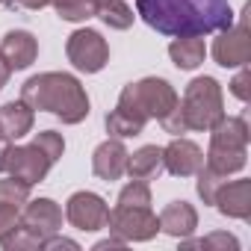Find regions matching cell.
<instances>
[{
	"mask_svg": "<svg viewBox=\"0 0 251 251\" xmlns=\"http://www.w3.org/2000/svg\"><path fill=\"white\" fill-rule=\"evenodd\" d=\"M9 74H12V68L6 65V59H3V53H0V89L6 86V80H9Z\"/></svg>",
	"mask_w": 251,
	"mask_h": 251,
	"instance_id": "35",
	"label": "cell"
},
{
	"mask_svg": "<svg viewBox=\"0 0 251 251\" xmlns=\"http://www.w3.org/2000/svg\"><path fill=\"white\" fill-rule=\"evenodd\" d=\"M95 18H100L109 30H127L133 24V9L124 0H112V3L95 9Z\"/></svg>",
	"mask_w": 251,
	"mask_h": 251,
	"instance_id": "22",
	"label": "cell"
},
{
	"mask_svg": "<svg viewBox=\"0 0 251 251\" xmlns=\"http://www.w3.org/2000/svg\"><path fill=\"white\" fill-rule=\"evenodd\" d=\"M180 115L186 121V130H210L225 115L222 86L213 77H195L180 100Z\"/></svg>",
	"mask_w": 251,
	"mask_h": 251,
	"instance_id": "4",
	"label": "cell"
},
{
	"mask_svg": "<svg viewBox=\"0 0 251 251\" xmlns=\"http://www.w3.org/2000/svg\"><path fill=\"white\" fill-rule=\"evenodd\" d=\"M106 227L121 236L124 242H148L160 230V219L151 213V207H115L109 210Z\"/></svg>",
	"mask_w": 251,
	"mask_h": 251,
	"instance_id": "6",
	"label": "cell"
},
{
	"mask_svg": "<svg viewBox=\"0 0 251 251\" xmlns=\"http://www.w3.org/2000/svg\"><path fill=\"white\" fill-rule=\"evenodd\" d=\"M0 245H3L6 251H36V248H42V239L30 227H24L18 222L15 227H9L3 236H0Z\"/></svg>",
	"mask_w": 251,
	"mask_h": 251,
	"instance_id": "23",
	"label": "cell"
},
{
	"mask_svg": "<svg viewBox=\"0 0 251 251\" xmlns=\"http://www.w3.org/2000/svg\"><path fill=\"white\" fill-rule=\"evenodd\" d=\"M248 15H251V3H245L239 24L219 30V39L213 42V59L222 68H242L251 59V33H248Z\"/></svg>",
	"mask_w": 251,
	"mask_h": 251,
	"instance_id": "5",
	"label": "cell"
},
{
	"mask_svg": "<svg viewBox=\"0 0 251 251\" xmlns=\"http://www.w3.org/2000/svg\"><path fill=\"white\" fill-rule=\"evenodd\" d=\"M177 100H180L177 92L163 77H145L139 83L124 86L121 95H118V106L142 124H148L151 118L160 121L163 115H169L177 106Z\"/></svg>",
	"mask_w": 251,
	"mask_h": 251,
	"instance_id": "3",
	"label": "cell"
},
{
	"mask_svg": "<svg viewBox=\"0 0 251 251\" xmlns=\"http://www.w3.org/2000/svg\"><path fill=\"white\" fill-rule=\"evenodd\" d=\"M213 207L227 216V219H251V180H233V183H222V189L216 192Z\"/></svg>",
	"mask_w": 251,
	"mask_h": 251,
	"instance_id": "14",
	"label": "cell"
},
{
	"mask_svg": "<svg viewBox=\"0 0 251 251\" xmlns=\"http://www.w3.org/2000/svg\"><path fill=\"white\" fill-rule=\"evenodd\" d=\"M9 139L6 136H0V172H3V166H6V151H9Z\"/></svg>",
	"mask_w": 251,
	"mask_h": 251,
	"instance_id": "36",
	"label": "cell"
},
{
	"mask_svg": "<svg viewBox=\"0 0 251 251\" xmlns=\"http://www.w3.org/2000/svg\"><path fill=\"white\" fill-rule=\"evenodd\" d=\"M65 216H68V222H71L77 230L92 233V230L106 227V222H109V207H106V201H103L100 195H95V192H74V195L68 198Z\"/></svg>",
	"mask_w": 251,
	"mask_h": 251,
	"instance_id": "9",
	"label": "cell"
},
{
	"mask_svg": "<svg viewBox=\"0 0 251 251\" xmlns=\"http://www.w3.org/2000/svg\"><path fill=\"white\" fill-rule=\"evenodd\" d=\"M118 204L121 207H151V189L145 180H133L118 192Z\"/></svg>",
	"mask_w": 251,
	"mask_h": 251,
	"instance_id": "26",
	"label": "cell"
},
{
	"mask_svg": "<svg viewBox=\"0 0 251 251\" xmlns=\"http://www.w3.org/2000/svg\"><path fill=\"white\" fill-rule=\"evenodd\" d=\"M201 166H204V151L183 136L172 139L163 148V169L175 177H192Z\"/></svg>",
	"mask_w": 251,
	"mask_h": 251,
	"instance_id": "11",
	"label": "cell"
},
{
	"mask_svg": "<svg viewBox=\"0 0 251 251\" xmlns=\"http://www.w3.org/2000/svg\"><path fill=\"white\" fill-rule=\"evenodd\" d=\"M21 100L30 103L33 109H45L62 124H80L89 115V95L80 86L77 77L62 74V71H45L30 77L21 86Z\"/></svg>",
	"mask_w": 251,
	"mask_h": 251,
	"instance_id": "2",
	"label": "cell"
},
{
	"mask_svg": "<svg viewBox=\"0 0 251 251\" xmlns=\"http://www.w3.org/2000/svg\"><path fill=\"white\" fill-rule=\"evenodd\" d=\"M169 56L180 71H192V68H198L204 62L207 48H204L201 36H180V39H175L169 45Z\"/></svg>",
	"mask_w": 251,
	"mask_h": 251,
	"instance_id": "19",
	"label": "cell"
},
{
	"mask_svg": "<svg viewBox=\"0 0 251 251\" xmlns=\"http://www.w3.org/2000/svg\"><path fill=\"white\" fill-rule=\"evenodd\" d=\"M86 3H89L92 9H100V6H106V3H112V0H86Z\"/></svg>",
	"mask_w": 251,
	"mask_h": 251,
	"instance_id": "37",
	"label": "cell"
},
{
	"mask_svg": "<svg viewBox=\"0 0 251 251\" xmlns=\"http://www.w3.org/2000/svg\"><path fill=\"white\" fill-rule=\"evenodd\" d=\"M127 172L133 180H151V177H160L163 172V148L157 145H145L139 148L136 154H127Z\"/></svg>",
	"mask_w": 251,
	"mask_h": 251,
	"instance_id": "18",
	"label": "cell"
},
{
	"mask_svg": "<svg viewBox=\"0 0 251 251\" xmlns=\"http://www.w3.org/2000/svg\"><path fill=\"white\" fill-rule=\"evenodd\" d=\"M21 222V210L18 207H9V204H0V236H3L9 227H15Z\"/></svg>",
	"mask_w": 251,
	"mask_h": 251,
	"instance_id": "31",
	"label": "cell"
},
{
	"mask_svg": "<svg viewBox=\"0 0 251 251\" xmlns=\"http://www.w3.org/2000/svg\"><path fill=\"white\" fill-rule=\"evenodd\" d=\"M30 189H33V183L9 175L6 180H0V204H9V207H18L21 210L30 201Z\"/></svg>",
	"mask_w": 251,
	"mask_h": 251,
	"instance_id": "24",
	"label": "cell"
},
{
	"mask_svg": "<svg viewBox=\"0 0 251 251\" xmlns=\"http://www.w3.org/2000/svg\"><path fill=\"white\" fill-rule=\"evenodd\" d=\"M50 6L56 9V15L62 21H86V18H95V9L86 3V0H50Z\"/></svg>",
	"mask_w": 251,
	"mask_h": 251,
	"instance_id": "25",
	"label": "cell"
},
{
	"mask_svg": "<svg viewBox=\"0 0 251 251\" xmlns=\"http://www.w3.org/2000/svg\"><path fill=\"white\" fill-rule=\"evenodd\" d=\"M198 227V213L192 204L186 201H172L163 213H160V230L175 236V239H186L192 236Z\"/></svg>",
	"mask_w": 251,
	"mask_h": 251,
	"instance_id": "15",
	"label": "cell"
},
{
	"mask_svg": "<svg viewBox=\"0 0 251 251\" xmlns=\"http://www.w3.org/2000/svg\"><path fill=\"white\" fill-rule=\"evenodd\" d=\"M245 163H248V151H236V148H213V145H210L207 160H204V166H210V169L219 172L222 177H227V175H233V172H242Z\"/></svg>",
	"mask_w": 251,
	"mask_h": 251,
	"instance_id": "20",
	"label": "cell"
},
{
	"mask_svg": "<svg viewBox=\"0 0 251 251\" xmlns=\"http://www.w3.org/2000/svg\"><path fill=\"white\" fill-rule=\"evenodd\" d=\"M124 245H127V242H124L121 236H109V239H100V242H98L95 248L100 251V248H124Z\"/></svg>",
	"mask_w": 251,
	"mask_h": 251,
	"instance_id": "34",
	"label": "cell"
},
{
	"mask_svg": "<svg viewBox=\"0 0 251 251\" xmlns=\"http://www.w3.org/2000/svg\"><path fill=\"white\" fill-rule=\"evenodd\" d=\"M50 166H53V160L36 145V142H30V145H9V151H6V166H3V172L6 175H12V177H21V180H27V183H42L45 177H48V172H50Z\"/></svg>",
	"mask_w": 251,
	"mask_h": 251,
	"instance_id": "8",
	"label": "cell"
},
{
	"mask_svg": "<svg viewBox=\"0 0 251 251\" xmlns=\"http://www.w3.org/2000/svg\"><path fill=\"white\" fill-rule=\"evenodd\" d=\"M6 3H9L12 9L18 6V9H33V12H36V9H45V6H50V0H6Z\"/></svg>",
	"mask_w": 251,
	"mask_h": 251,
	"instance_id": "33",
	"label": "cell"
},
{
	"mask_svg": "<svg viewBox=\"0 0 251 251\" xmlns=\"http://www.w3.org/2000/svg\"><path fill=\"white\" fill-rule=\"evenodd\" d=\"M210 145L213 148L248 151V124H245V118H227V115H222L210 127Z\"/></svg>",
	"mask_w": 251,
	"mask_h": 251,
	"instance_id": "17",
	"label": "cell"
},
{
	"mask_svg": "<svg viewBox=\"0 0 251 251\" xmlns=\"http://www.w3.org/2000/svg\"><path fill=\"white\" fill-rule=\"evenodd\" d=\"M183 248H219V251H236L239 248V239L233 236V233H210V236H204V239H183Z\"/></svg>",
	"mask_w": 251,
	"mask_h": 251,
	"instance_id": "28",
	"label": "cell"
},
{
	"mask_svg": "<svg viewBox=\"0 0 251 251\" xmlns=\"http://www.w3.org/2000/svg\"><path fill=\"white\" fill-rule=\"evenodd\" d=\"M106 130L112 139H130V136H139L145 130V124L136 121L133 115H127L121 106H115L109 115H106Z\"/></svg>",
	"mask_w": 251,
	"mask_h": 251,
	"instance_id": "21",
	"label": "cell"
},
{
	"mask_svg": "<svg viewBox=\"0 0 251 251\" xmlns=\"http://www.w3.org/2000/svg\"><path fill=\"white\" fill-rule=\"evenodd\" d=\"M248 86H251V71L242 65V71H239V74L233 77V83H230V92H233V95L245 103V100L251 98V89H248Z\"/></svg>",
	"mask_w": 251,
	"mask_h": 251,
	"instance_id": "30",
	"label": "cell"
},
{
	"mask_svg": "<svg viewBox=\"0 0 251 251\" xmlns=\"http://www.w3.org/2000/svg\"><path fill=\"white\" fill-rule=\"evenodd\" d=\"M124 169H127V148L121 145V139H106V142H100L95 148V154H92V172L100 180L112 183V180H118L124 175Z\"/></svg>",
	"mask_w": 251,
	"mask_h": 251,
	"instance_id": "13",
	"label": "cell"
},
{
	"mask_svg": "<svg viewBox=\"0 0 251 251\" xmlns=\"http://www.w3.org/2000/svg\"><path fill=\"white\" fill-rule=\"evenodd\" d=\"M33 130V106L24 100H9L0 106V136H6L9 142L24 139Z\"/></svg>",
	"mask_w": 251,
	"mask_h": 251,
	"instance_id": "16",
	"label": "cell"
},
{
	"mask_svg": "<svg viewBox=\"0 0 251 251\" xmlns=\"http://www.w3.org/2000/svg\"><path fill=\"white\" fill-rule=\"evenodd\" d=\"M42 248H48V251H50V248H74V251H77L80 245H77L74 239H65V236H56V233H53V236L42 239Z\"/></svg>",
	"mask_w": 251,
	"mask_h": 251,
	"instance_id": "32",
	"label": "cell"
},
{
	"mask_svg": "<svg viewBox=\"0 0 251 251\" xmlns=\"http://www.w3.org/2000/svg\"><path fill=\"white\" fill-rule=\"evenodd\" d=\"M21 225L30 227L39 239H48L53 233H59L62 227V210L56 201L50 198H36V201H27L21 207Z\"/></svg>",
	"mask_w": 251,
	"mask_h": 251,
	"instance_id": "10",
	"label": "cell"
},
{
	"mask_svg": "<svg viewBox=\"0 0 251 251\" xmlns=\"http://www.w3.org/2000/svg\"><path fill=\"white\" fill-rule=\"evenodd\" d=\"M0 53H3V59H6L9 68L24 71V68H30V65L36 62V56H39V42H36V36L27 33V30H9V33L3 36V42H0Z\"/></svg>",
	"mask_w": 251,
	"mask_h": 251,
	"instance_id": "12",
	"label": "cell"
},
{
	"mask_svg": "<svg viewBox=\"0 0 251 251\" xmlns=\"http://www.w3.org/2000/svg\"><path fill=\"white\" fill-rule=\"evenodd\" d=\"M33 142H36V145H39V148L53 160V163H56V160L62 157V151H65V139H62L56 130H42V133H36V139H33Z\"/></svg>",
	"mask_w": 251,
	"mask_h": 251,
	"instance_id": "29",
	"label": "cell"
},
{
	"mask_svg": "<svg viewBox=\"0 0 251 251\" xmlns=\"http://www.w3.org/2000/svg\"><path fill=\"white\" fill-rule=\"evenodd\" d=\"M65 53H68V62L77 71H86V74H98L109 62V45L103 42V36L98 30L71 33L68 45H65Z\"/></svg>",
	"mask_w": 251,
	"mask_h": 251,
	"instance_id": "7",
	"label": "cell"
},
{
	"mask_svg": "<svg viewBox=\"0 0 251 251\" xmlns=\"http://www.w3.org/2000/svg\"><path fill=\"white\" fill-rule=\"evenodd\" d=\"M195 175H198V195H201V201H204V204H213V201H216V192H219L222 183H225V177H222L219 172H213L210 166H201Z\"/></svg>",
	"mask_w": 251,
	"mask_h": 251,
	"instance_id": "27",
	"label": "cell"
},
{
	"mask_svg": "<svg viewBox=\"0 0 251 251\" xmlns=\"http://www.w3.org/2000/svg\"><path fill=\"white\" fill-rule=\"evenodd\" d=\"M0 3H6V0H0Z\"/></svg>",
	"mask_w": 251,
	"mask_h": 251,
	"instance_id": "38",
	"label": "cell"
},
{
	"mask_svg": "<svg viewBox=\"0 0 251 251\" xmlns=\"http://www.w3.org/2000/svg\"><path fill=\"white\" fill-rule=\"evenodd\" d=\"M139 18L160 36H210L233 24L230 0H136Z\"/></svg>",
	"mask_w": 251,
	"mask_h": 251,
	"instance_id": "1",
	"label": "cell"
}]
</instances>
